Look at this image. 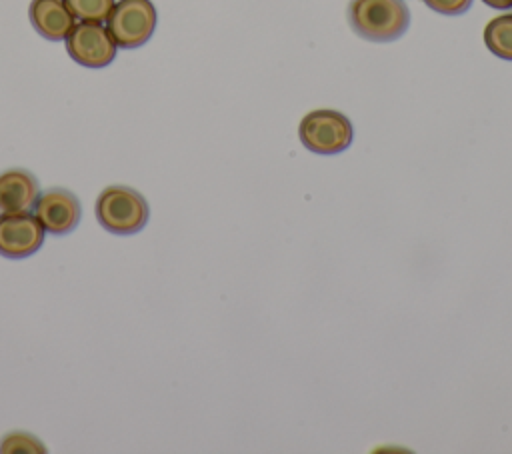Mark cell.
<instances>
[{"mask_svg":"<svg viewBox=\"0 0 512 454\" xmlns=\"http://www.w3.org/2000/svg\"><path fill=\"white\" fill-rule=\"evenodd\" d=\"M350 28L368 42H392L410 26V10L404 0H350Z\"/></svg>","mask_w":512,"mask_h":454,"instance_id":"cell-1","label":"cell"},{"mask_svg":"<svg viewBox=\"0 0 512 454\" xmlns=\"http://www.w3.org/2000/svg\"><path fill=\"white\" fill-rule=\"evenodd\" d=\"M96 220L116 236L140 232L150 216L146 198L128 186H108L96 198Z\"/></svg>","mask_w":512,"mask_h":454,"instance_id":"cell-2","label":"cell"},{"mask_svg":"<svg viewBox=\"0 0 512 454\" xmlns=\"http://www.w3.org/2000/svg\"><path fill=\"white\" fill-rule=\"evenodd\" d=\"M298 138L306 150L320 156H332L344 152L352 144L354 130L342 112L318 108L300 120Z\"/></svg>","mask_w":512,"mask_h":454,"instance_id":"cell-3","label":"cell"},{"mask_svg":"<svg viewBox=\"0 0 512 454\" xmlns=\"http://www.w3.org/2000/svg\"><path fill=\"white\" fill-rule=\"evenodd\" d=\"M156 20V8L150 0H118L106 18V28L118 48L130 50L150 40Z\"/></svg>","mask_w":512,"mask_h":454,"instance_id":"cell-4","label":"cell"},{"mask_svg":"<svg viewBox=\"0 0 512 454\" xmlns=\"http://www.w3.org/2000/svg\"><path fill=\"white\" fill-rule=\"evenodd\" d=\"M118 44L102 22L74 24L66 36L68 56L86 68H104L116 58Z\"/></svg>","mask_w":512,"mask_h":454,"instance_id":"cell-5","label":"cell"},{"mask_svg":"<svg viewBox=\"0 0 512 454\" xmlns=\"http://www.w3.org/2000/svg\"><path fill=\"white\" fill-rule=\"evenodd\" d=\"M44 228L30 212L0 214V256L20 260L40 250Z\"/></svg>","mask_w":512,"mask_h":454,"instance_id":"cell-6","label":"cell"},{"mask_svg":"<svg viewBox=\"0 0 512 454\" xmlns=\"http://www.w3.org/2000/svg\"><path fill=\"white\" fill-rule=\"evenodd\" d=\"M34 216L48 234L66 236L78 226L82 206L74 192L56 186L38 196L34 204Z\"/></svg>","mask_w":512,"mask_h":454,"instance_id":"cell-7","label":"cell"},{"mask_svg":"<svg viewBox=\"0 0 512 454\" xmlns=\"http://www.w3.org/2000/svg\"><path fill=\"white\" fill-rule=\"evenodd\" d=\"M28 18L34 30L50 42L66 40L76 20L64 0H32L28 6Z\"/></svg>","mask_w":512,"mask_h":454,"instance_id":"cell-8","label":"cell"},{"mask_svg":"<svg viewBox=\"0 0 512 454\" xmlns=\"http://www.w3.org/2000/svg\"><path fill=\"white\" fill-rule=\"evenodd\" d=\"M40 196L38 180L26 170H6L0 174V212H28Z\"/></svg>","mask_w":512,"mask_h":454,"instance_id":"cell-9","label":"cell"},{"mask_svg":"<svg viewBox=\"0 0 512 454\" xmlns=\"http://www.w3.org/2000/svg\"><path fill=\"white\" fill-rule=\"evenodd\" d=\"M484 44L494 56L512 62V12L494 16L484 26Z\"/></svg>","mask_w":512,"mask_h":454,"instance_id":"cell-10","label":"cell"},{"mask_svg":"<svg viewBox=\"0 0 512 454\" xmlns=\"http://www.w3.org/2000/svg\"><path fill=\"white\" fill-rule=\"evenodd\" d=\"M68 10L80 22H106L114 0H64Z\"/></svg>","mask_w":512,"mask_h":454,"instance_id":"cell-11","label":"cell"},{"mask_svg":"<svg viewBox=\"0 0 512 454\" xmlns=\"http://www.w3.org/2000/svg\"><path fill=\"white\" fill-rule=\"evenodd\" d=\"M0 452H44V446L26 432H10L0 440Z\"/></svg>","mask_w":512,"mask_h":454,"instance_id":"cell-12","label":"cell"},{"mask_svg":"<svg viewBox=\"0 0 512 454\" xmlns=\"http://www.w3.org/2000/svg\"><path fill=\"white\" fill-rule=\"evenodd\" d=\"M424 4L438 14L460 16L472 6V0H424Z\"/></svg>","mask_w":512,"mask_h":454,"instance_id":"cell-13","label":"cell"},{"mask_svg":"<svg viewBox=\"0 0 512 454\" xmlns=\"http://www.w3.org/2000/svg\"><path fill=\"white\" fill-rule=\"evenodd\" d=\"M486 6L496 8V10H508L512 8V0H482Z\"/></svg>","mask_w":512,"mask_h":454,"instance_id":"cell-14","label":"cell"}]
</instances>
